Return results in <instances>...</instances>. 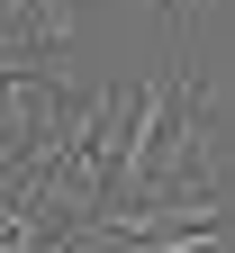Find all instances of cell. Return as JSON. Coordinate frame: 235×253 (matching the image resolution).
<instances>
[{
    "mask_svg": "<svg viewBox=\"0 0 235 253\" xmlns=\"http://www.w3.org/2000/svg\"><path fill=\"white\" fill-rule=\"evenodd\" d=\"M163 9H181V18H199V9H208V0H163Z\"/></svg>",
    "mask_w": 235,
    "mask_h": 253,
    "instance_id": "1",
    "label": "cell"
}]
</instances>
